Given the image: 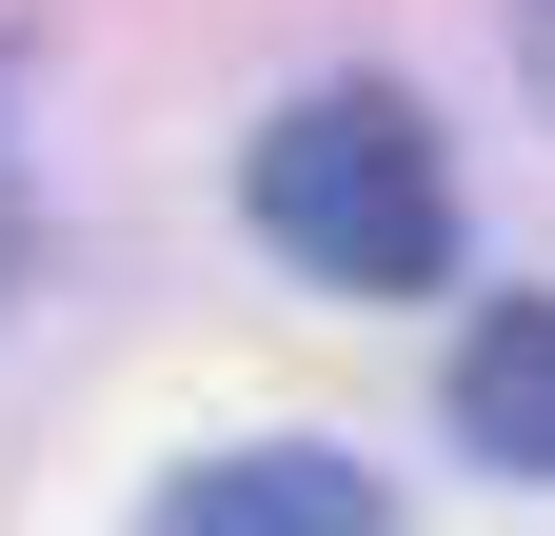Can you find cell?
Listing matches in <instances>:
<instances>
[{
    "mask_svg": "<svg viewBox=\"0 0 555 536\" xmlns=\"http://www.w3.org/2000/svg\"><path fill=\"white\" fill-rule=\"evenodd\" d=\"M238 199H258V239L298 258L318 298H416V279H456V140H437L397 80H298V100L258 119Z\"/></svg>",
    "mask_w": 555,
    "mask_h": 536,
    "instance_id": "6da1fadb",
    "label": "cell"
},
{
    "mask_svg": "<svg viewBox=\"0 0 555 536\" xmlns=\"http://www.w3.org/2000/svg\"><path fill=\"white\" fill-rule=\"evenodd\" d=\"M535 80H555V0H535Z\"/></svg>",
    "mask_w": 555,
    "mask_h": 536,
    "instance_id": "277c9868",
    "label": "cell"
},
{
    "mask_svg": "<svg viewBox=\"0 0 555 536\" xmlns=\"http://www.w3.org/2000/svg\"><path fill=\"white\" fill-rule=\"evenodd\" d=\"M456 437L496 457V477H555V298H476V339H456Z\"/></svg>",
    "mask_w": 555,
    "mask_h": 536,
    "instance_id": "3957f363",
    "label": "cell"
},
{
    "mask_svg": "<svg viewBox=\"0 0 555 536\" xmlns=\"http://www.w3.org/2000/svg\"><path fill=\"white\" fill-rule=\"evenodd\" d=\"M139 536H397V497L337 437H238V457H198V477H159Z\"/></svg>",
    "mask_w": 555,
    "mask_h": 536,
    "instance_id": "7a4b0ae2",
    "label": "cell"
}]
</instances>
